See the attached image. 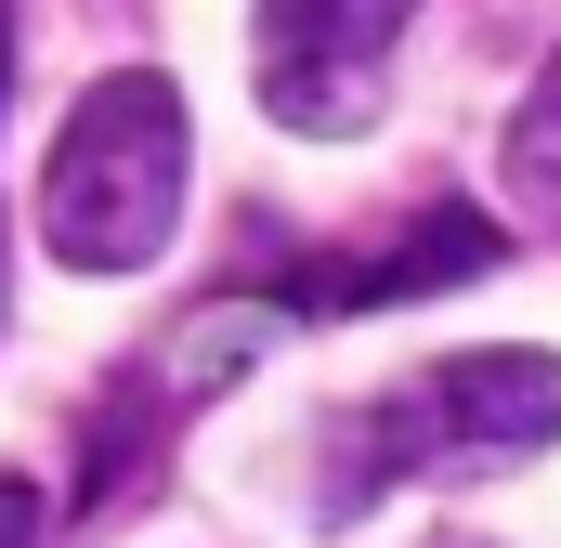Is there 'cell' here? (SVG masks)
<instances>
[{"mask_svg":"<svg viewBox=\"0 0 561 548\" xmlns=\"http://www.w3.org/2000/svg\"><path fill=\"white\" fill-rule=\"evenodd\" d=\"M183 170H196L183 92L157 66L92 79L53 132V170H39V249L66 274H144L183 222Z\"/></svg>","mask_w":561,"mask_h":548,"instance_id":"cell-1","label":"cell"},{"mask_svg":"<svg viewBox=\"0 0 561 548\" xmlns=\"http://www.w3.org/2000/svg\"><path fill=\"white\" fill-rule=\"evenodd\" d=\"M419 0H262L249 13V79H262V118L300 144H340L379 118L392 92V39H405Z\"/></svg>","mask_w":561,"mask_h":548,"instance_id":"cell-2","label":"cell"},{"mask_svg":"<svg viewBox=\"0 0 561 548\" xmlns=\"http://www.w3.org/2000/svg\"><path fill=\"white\" fill-rule=\"evenodd\" d=\"M419 392L444 418V457H536V444H561V353H536V340L444 353Z\"/></svg>","mask_w":561,"mask_h":548,"instance_id":"cell-3","label":"cell"},{"mask_svg":"<svg viewBox=\"0 0 561 548\" xmlns=\"http://www.w3.org/2000/svg\"><path fill=\"white\" fill-rule=\"evenodd\" d=\"M483 262H496V222H483L470 196H431L392 249L313 262V274H300V313H392V300H431V287H470Z\"/></svg>","mask_w":561,"mask_h":548,"instance_id":"cell-4","label":"cell"},{"mask_svg":"<svg viewBox=\"0 0 561 548\" xmlns=\"http://www.w3.org/2000/svg\"><path fill=\"white\" fill-rule=\"evenodd\" d=\"M510 209L561 236V53L536 66V92L510 105Z\"/></svg>","mask_w":561,"mask_h":548,"instance_id":"cell-5","label":"cell"},{"mask_svg":"<svg viewBox=\"0 0 561 548\" xmlns=\"http://www.w3.org/2000/svg\"><path fill=\"white\" fill-rule=\"evenodd\" d=\"M0 548H39V483L0 470Z\"/></svg>","mask_w":561,"mask_h":548,"instance_id":"cell-6","label":"cell"},{"mask_svg":"<svg viewBox=\"0 0 561 548\" xmlns=\"http://www.w3.org/2000/svg\"><path fill=\"white\" fill-rule=\"evenodd\" d=\"M0 92H13V0H0Z\"/></svg>","mask_w":561,"mask_h":548,"instance_id":"cell-7","label":"cell"},{"mask_svg":"<svg viewBox=\"0 0 561 548\" xmlns=\"http://www.w3.org/2000/svg\"><path fill=\"white\" fill-rule=\"evenodd\" d=\"M431 548H483V536H431Z\"/></svg>","mask_w":561,"mask_h":548,"instance_id":"cell-8","label":"cell"}]
</instances>
